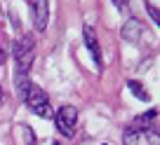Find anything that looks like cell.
<instances>
[{"mask_svg": "<svg viewBox=\"0 0 160 145\" xmlns=\"http://www.w3.org/2000/svg\"><path fill=\"white\" fill-rule=\"evenodd\" d=\"M21 129H24V134H26V145H35V136L31 134V129L28 126H21Z\"/></svg>", "mask_w": 160, "mask_h": 145, "instance_id": "7c38bea8", "label": "cell"}, {"mask_svg": "<svg viewBox=\"0 0 160 145\" xmlns=\"http://www.w3.org/2000/svg\"><path fill=\"white\" fill-rule=\"evenodd\" d=\"M52 145H59V143H52Z\"/></svg>", "mask_w": 160, "mask_h": 145, "instance_id": "9a60e30c", "label": "cell"}, {"mask_svg": "<svg viewBox=\"0 0 160 145\" xmlns=\"http://www.w3.org/2000/svg\"><path fill=\"white\" fill-rule=\"evenodd\" d=\"M54 122H57L59 134L71 138L75 134V129H78V110H75V105H61L54 115Z\"/></svg>", "mask_w": 160, "mask_h": 145, "instance_id": "3957f363", "label": "cell"}, {"mask_svg": "<svg viewBox=\"0 0 160 145\" xmlns=\"http://www.w3.org/2000/svg\"><path fill=\"white\" fill-rule=\"evenodd\" d=\"M137 140H139V131L127 126L125 134H122V145H137Z\"/></svg>", "mask_w": 160, "mask_h": 145, "instance_id": "9c48e42d", "label": "cell"}, {"mask_svg": "<svg viewBox=\"0 0 160 145\" xmlns=\"http://www.w3.org/2000/svg\"><path fill=\"white\" fill-rule=\"evenodd\" d=\"M111 2H113L115 10L122 12V14H127V12H130V7H132V0H111Z\"/></svg>", "mask_w": 160, "mask_h": 145, "instance_id": "8fae6325", "label": "cell"}, {"mask_svg": "<svg viewBox=\"0 0 160 145\" xmlns=\"http://www.w3.org/2000/svg\"><path fill=\"white\" fill-rule=\"evenodd\" d=\"M82 38H85V47L90 49V56H92V61H94L97 70H101V68H104V59H101V49H99V40H97V33H94V28H92L90 24L82 28Z\"/></svg>", "mask_w": 160, "mask_h": 145, "instance_id": "5b68a950", "label": "cell"}, {"mask_svg": "<svg viewBox=\"0 0 160 145\" xmlns=\"http://www.w3.org/2000/svg\"><path fill=\"white\" fill-rule=\"evenodd\" d=\"M5 63V49H2V47H0V66Z\"/></svg>", "mask_w": 160, "mask_h": 145, "instance_id": "4fadbf2b", "label": "cell"}, {"mask_svg": "<svg viewBox=\"0 0 160 145\" xmlns=\"http://www.w3.org/2000/svg\"><path fill=\"white\" fill-rule=\"evenodd\" d=\"M24 101H26V105H28V110L33 112V115H38V117H52L50 96L40 89V87L31 84L28 91H26V96H24Z\"/></svg>", "mask_w": 160, "mask_h": 145, "instance_id": "7a4b0ae2", "label": "cell"}, {"mask_svg": "<svg viewBox=\"0 0 160 145\" xmlns=\"http://www.w3.org/2000/svg\"><path fill=\"white\" fill-rule=\"evenodd\" d=\"M33 59H35V45H33V38L31 35H24L14 42V63H17V70H14V87H17V94L24 98L26 91L31 87V80H28V73H31V66H33Z\"/></svg>", "mask_w": 160, "mask_h": 145, "instance_id": "6da1fadb", "label": "cell"}, {"mask_svg": "<svg viewBox=\"0 0 160 145\" xmlns=\"http://www.w3.org/2000/svg\"><path fill=\"white\" fill-rule=\"evenodd\" d=\"M144 5H146V12H148V16H151V19H153L155 24L160 26V10H158V7H155V5H151L148 0H146Z\"/></svg>", "mask_w": 160, "mask_h": 145, "instance_id": "30bf717a", "label": "cell"}, {"mask_svg": "<svg viewBox=\"0 0 160 145\" xmlns=\"http://www.w3.org/2000/svg\"><path fill=\"white\" fill-rule=\"evenodd\" d=\"M28 7L35 30H45L50 24V2L47 0H28Z\"/></svg>", "mask_w": 160, "mask_h": 145, "instance_id": "277c9868", "label": "cell"}, {"mask_svg": "<svg viewBox=\"0 0 160 145\" xmlns=\"http://www.w3.org/2000/svg\"><path fill=\"white\" fill-rule=\"evenodd\" d=\"M155 117H158V112H155V110H146V112H141L139 117H134V122H132L130 126H132V129H137L139 134H141V131H148Z\"/></svg>", "mask_w": 160, "mask_h": 145, "instance_id": "52a82bcc", "label": "cell"}, {"mask_svg": "<svg viewBox=\"0 0 160 145\" xmlns=\"http://www.w3.org/2000/svg\"><path fill=\"white\" fill-rule=\"evenodd\" d=\"M120 35H122L125 42H132V45H134V42L141 40V35H144V24H141L139 19H134V16H130V21H125Z\"/></svg>", "mask_w": 160, "mask_h": 145, "instance_id": "8992f818", "label": "cell"}, {"mask_svg": "<svg viewBox=\"0 0 160 145\" xmlns=\"http://www.w3.org/2000/svg\"><path fill=\"white\" fill-rule=\"evenodd\" d=\"M127 89H130V91H132V94H134L139 101H146V103L151 101L148 91L144 89V84H141V82H137V80H130V82H127Z\"/></svg>", "mask_w": 160, "mask_h": 145, "instance_id": "ba28073f", "label": "cell"}, {"mask_svg": "<svg viewBox=\"0 0 160 145\" xmlns=\"http://www.w3.org/2000/svg\"><path fill=\"white\" fill-rule=\"evenodd\" d=\"M0 101H2V87H0Z\"/></svg>", "mask_w": 160, "mask_h": 145, "instance_id": "5bb4252c", "label": "cell"}]
</instances>
